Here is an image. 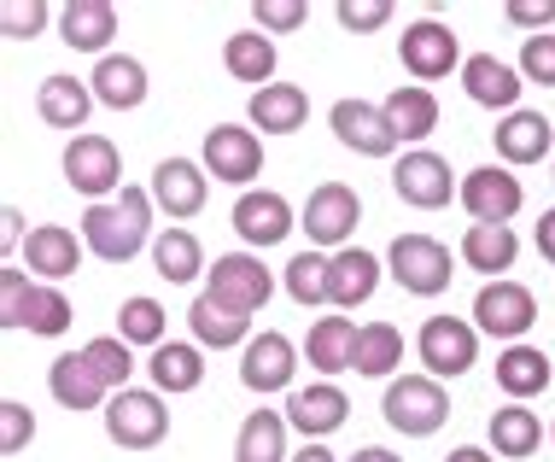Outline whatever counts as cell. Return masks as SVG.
Masks as SVG:
<instances>
[{
  "label": "cell",
  "mask_w": 555,
  "mask_h": 462,
  "mask_svg": "<svg viewBox=\"0 0 555 462\" xmlns=\"http://www.w3.org/2000/svg\"><path fill=\"white\" fill-rule=\"evenodd\" d=\"M491 136H498V158L503 164H538L555 146V124L544 112H508Z\"/></svg>",
  "instance_id": "cell-26"
},
{
  "label": "cell",
  "mask_w": 555,
  "mask_h": 462,
  "mask_svg": "<svg viewBox=\"0 0 555 462\" xmlns=\"http://www.w3.org/2000/svg\"><path fill=\"white\" fill-rule=\"evenodd\" d=\"M188 322H193V339H199V346H211V351H229V346H251V317H240V310L217 305L211 293H199V299H193Z\"/></svg>",
  "instance_id": "cell-30"
},
{
  "label": "cell",
  "mask_w": 555,
  "mask_h": 462,
  "mask_svg": "<svg viewBox=\"0 0 555 462\" xmlns=\"http://www.w3.org/2000/svg\"><path fill=\"white\" fill-rule=\"evenodd\" d=\"M234 462H293L287 457V415L281 410H251L246 422H240Z\"/></svg>",
  "instance_id": "cell-32"
},
{
  "label": "cell",
  "mask_w": 555,
  "mask_h": 462,
  "mask_svg": "<svg viewBox=\"0 0 555 462\" xmlns=\"http://www.w3.org/2000/svg\"><path fill=\"white\" fill-rule=\"evenodd\" d=\"M386 422L398 427V434H410V439H427V434H439L444 427V415H450V398H444V386L433 381V375H403L386 386Z\"/></svg>",
  "instance_id": "cell-4"
},
{
  "label": "cell",
  "mask_w": 555,
  "mask_h": 462,
  "mask_svg": "<svg viewBox=\"0 0 555 462\" xmlns=\"http://www.w3.org/2000/svg\"><path fill=\"white\" fill-rule=\"evenodd\" d=\"M462 88H468L474 106L520 112V88H527V77H520L515 65H503L498 53H474V59H462Z\"/></svg>",
  "instance_id": "cell-19"
},
{
  "label": "cell",
  "mask_w": 555,
  "mask_h": 462,
  "mask_svg": "<svg viewBox=\"0 0 555 462\" xmlns=\"http://www.w3.org/2000/svg\"><path fill=\"white\" fill-rule=\"evenodd\" d=\"M444 462H498L491 451H479V445H462V451H450Z\"/></svg>",
  "instance_id": "cell-52"
},
{
  "label": "cell",
  "mask_w": 555,
  "mask_h": 462,
  "mask_svg": "<svg viewBox=\"0 0 555 462\" xmlns=\"http://www.w3.org/2000/svg\"><path fill=\"white\" fill-rule=\"evenodd\" d=\"M392 188H398L403 205H415V211H439V205H450V193H462V182L450 176V158L427 153V146H415V153L398 158Z\"/></svg>",
  "instance_id": "cell-10"
},
{
  "label": "cell",
  "mask_w": 555,
  "mask_h": 462,
  "mask_svg": "<svg viewBox=\"0 0 555 462\" xmlns=\"http://www.w3.org/2000/svg\"><path fill=\"white\" fill-rule=\"evenodd\" d=\"M491 445H498V457H532L544 445V422L527 405H503L491 415Z\"/></svg>",
  "instance_id": "cell-37"
},
{
  "label": "cell",
  "mask_w": 555,
  "mask_h": 462,
  "mask_svg": "<svg viewBox=\"0 0 555 462\" xmlns=\"http://www.w3.org/2000/svg\"><path fill=\"white\" fill-rule=\"evenodd\" d=\"M293 462H339L334 451H327V445H305V451H298Z\"/></svg>",
  "instance_id": "cell-53"
},
{
  "label": "cell",
  "mask_w": 555,
  "mask_h": 462,
  "mask_svg": "<svg viewBox=\"0 0 555 462\" xmlns=\"http://www.w3.org/2000/svg\"><path fill=\"white\" fill-rule=\"evenodd\" d=\"M205 293H211L217 305L240 310V317H251V310H263V305H269L275 281H269L263 258H251V252H229V258H217V264H211V287H205Z\"/></svg>",
  "instance_id": "cell-11"
},
{
  "label": "cell",
  "mask_w": 555,
  "mask_h": 462,
  "mask_svg": "<svg viewBox=\"0 0 555 462\" xmlns=\"http://www.w3.org/2000/svg\"><path fill=\"white\" fill-rule=\"evenodd\" d=\"M146 375H153V393L164 398H182L205 381V357L199 346H182V339H164V346L146 357Z\"/></svg>",
  "instance_id": "cell-29"
},
{
  "label": "cell",
  "mask_w": 555,
  "mask_h": 462,
  "mask_svg": "<svg viewBox=\"0 0 555 462\" xmlns=\"http://www.w3.org/2000/svg\"><path fill=\"white\" fill-rule=\"evenodd\" d=\"M205 193H211V170L193 158H164L153 170V205L170 222H188L205 211Z\"/></svg>",
  "instance_id": "cell-13"
},
{
  "label": "cell",
  "mask_w": 555,
  "mask_h": 462,
  "mask_svg": "<svg viewBox=\"0 0 555 462\" xmlns=\"http://www.w3.org/2000/svg\"><path fill=\"white\" fill-rule=\"evenodd\" d=\"M106 434L124 451H153L170 434V410H164V393H141V386H124L106 405Z\"/></svg>",
  "instance_id": "cell-2"
},
{
  "label": "cell",
  "mask_w": 555,
  "mask_h": 462,
  "mask_svg": "<svg viewBox=\"0 0 555 462\" xmlns=\"http://www.w3.org/2000/svg\"><path fill=\"white\" fill-rule=\"evenodd\" d=\"M327 124H334L339 146H351V153H363V158H392L398 153V136H392V124H386V112L369 106V100H334Z\"/></svg>",
  "instance_id": "cell-14"
},
{
  "label": "cell",
  "mask_w": 555,
  "mask_h": 462,
  "mask_svg": "<svg viewBox=\"0 0 555 462\" xmlns=\"http://www.w3.org/2000/svg\"><path fill=\"white\" fill-rule=\"evenodd\" d=\"M351 462H403V457H392V451H380V445H369V451H357Z\"/></svg>",
  "instance_id": "cell-54"
},
{
  "label": "cell",
  "mask_w": 555,
  "mask_h": 462,
  "mask_svg": "<svg viewBox=\"0 0 555 462\" xmlns=\"http://www.w3.org/2000/svg\"><path fill=\"white\" fill-rule=\"evenodd\" d=\"M36 112H41V124H53V129H82L88 112H94V88L77 82V77H48L36 88Z\"/></svg>",
  "instance_id": "cell-31"
},
{
  "label": "cell",
  "mask_w": 555,
  "mask_h": 462,
  "mask_svg": "<svg viewBox=\"0 0 555 462\" xmlns=\"http://www.w3.org/2000/svg\"><path fill=\"white\" fill-rule=\"evenodd\" d=\"M53 7H41V0H0V29H7V41H36L41 29H48Z\"/></svg>",
  "instance_id": "cell-43"
},
{
  "label": "cell",
  "mask_w": 555,
  "mask_h": 462,
  "mask_svg": "<svg viewBox=\"0 0 555 462\" xmlns=\"http://www.w3.org/2000/svg\"><path fill=\"white\" fill-rule=\"evenodd\" d=\"M298 375V351L287 334H275V328H263L258 339L246 346V357H240V381H246V393H287Z\"/></svg>",
  "instance_id": "cell-16"
},
{
  "label": "cell",
  "mask_w": 555,
  "mask_h": 462,
  "mask_svg": "<svg viewBox=\"0 0 555 462\" xmlns=\"http://www.w3.org/2000/svg\"><path fill=\"white\" fill-rule=\"evenodd\" d=\"M146 234H153V193L146 188H124L117 200L82 211V246L106 264H129L146 246Z\"/></svg>",
  "instance_id": "cell-1"
},
{
  "label": "cell",
  "mask_w": 555,
  "mask_h": 462,
  "mask_svg": "<svg viewBox=\"0 0 555 462\" xmlns=\"http://www.w3.org/2000/svg\"><path fill=\"white\" fill-rule=\"evenodd\" d=\"M538 322V299H532V287H520V281H486L479 287V299H474V328L479 334H491V339H508V346H520V334Z\"/></svg>",
  "instance_id": "cell-5"
},
{
  "label": "cell",
  "mask_w": 555,
  "mask_h": 462,
  "mask_svg": "<svg viewBox=\"0 0 555 462\" xmlns=\"http://www.w3.org/2000/svg\"><path fill=\"white\" fill-rule=\"evenodd\" d=\"M164 328H170V317H164L158 299H146V293H134V299H124V310H117V339H129V346H164Z\"/></svg>",
  "instance_id": "cell-39"
},
{
  "label": "cell",
  "mask_w": 555,
  "mask_h": 462,
  "mask_svg": "<svg viewBox=\"0 0 555 462\" xmlns=\"http://www.w3.org/2000/svg\"><path fill=\"white\" fill-rule=\"evenodd\" d=\"M29 287H36V281H29L18 264H0V322H7V328H24Z\"/></svg>",
  "instance_id": "cell-44"
},
{
  "label": "cell",
  "mask_w": 555,
  "mask_h": 462,
  "mask_svg": "<svg viewBox=\"0 0 555 462\" xmlns=\"http://www.w3.org/2000/svg\"><path fill=\"white\" fill-rule=\"evenodd\" d=\"M357 222H363V200H357V188L322 182V188H310L305 222H298V229L310 234V246H334V252H345V241L357 234Z\"/></svg>",
  "instance_id": "cell-8"
},
{
  "label": "cell",
  "mask_w": 555,
  "mask_h": 462,
  "mask_svg": "<svg viewBox=\"0 0 555 462\" xmlns=\"http://www.w3.org/2000/svg\"><path fill=\"white\" fill-rule=\"evenodd\" d=\"M327 264L334 258H322V252H298V258L287 264V293L298 305H327Z\"/></svg>",
  "instance_id": "cell-42"
},
{
  "label": "cell",
  "mask_w": 555,
  "mask_h": 462,
  "mask_svg": "<svg viewBox=\"0 0 555 462\" xmlns=\"http://www.w3.org/2000/svg\"><path fill=\"white\" fill-rule=\"evenodd\" d=\"M374 287H380V258L363 246H345L334 252V264H327V305L334 310H357L374 299Z\"/></svg>",
  "instance_id": "cell-21"
},
{
  "label": "cell",
  "mask_w": 555,
  "mask_h": 462,
  "mask_svg": "<svg viewBox=\"0 0 555 462\" xmlns=\"http://www.w3.org/2000/svg\"><path fill=\"white\" fill-rule=\"evenodd\" d=\"M345 415H351V398H345L334 381H317V386H305V393L287 398V427H298L305 445H322L327 434H339Z\"/></svg>",
  "instance_id": "cell-17"
},
{
  "label": "cell",
  "mask_w": 555,
  "mask_h": 462,
  "mask_svg": "<svg viewBox=\"0 0 555 462\" xmlns=\"http://www.w3.org/2000/svg\"><path fill=\"white\" fill-rule=\"evenodd\" d=\"M398 59H403V70H410L415 82H439L450 77V70L462 65V48H456V29L439 24V18H422V24H410L398 36Z\"/></svg>",
  "instance_id": "cell-9"
},
{
  "label": "cell",
  "mask_w": 555,
  "mask_h": 462,
  "mask_svg": "<svg viewBox=\"0 0 555 462\" xmlns=\"http://www.w3.org/2000/svg\"><path fill=\"white\" fill-rule=\"evenodd\" d=\"M222 65H229L234 82L269 88V77H275V41H269L263 29H240V36L222 41Z\"/></svg>",
  "instance_id": "cell-35"
},
{
  "label": "cell",
  "mask_w": 555,
  "mask_h": 462,
  "mask_svg": "<svg viewBox=\"0 0 555 462\" xmlns=\"http://www.w3.org/2000/svg\"><path fill=\"white\" fill-rule=\"evenodd\" d=\"M65 182L77 193H88L94 205H106V200H117V188H124V158H117V146L106 136H70Z\"/></svg>",
  "instance_id": "cell-6"
},
{
  "label": "cell",
  "mask_w": 555,
  "mask_h": 462,
  "mask_svg": "<svg viewBox=\"0 0 555 462\" xmlns=\"http://www.w3.org/2000/svg\"><path fill=\"white\" fill-rule=\"evenodd\" d=\"M520 77L538 88H555V36H527L520 41Z\"/></svg>",
  "instance_id": "cell-45"
},
{
  "label": "cell",
  "mask_w": 555,
  "mask_h": 462,
  "mask_svg": "<svg viewBox=\"0 0 555 462\" xmlns=\"http://www.w3.org/2000/svg\"><path fill=\"white\" fill-rule=\"evenodd\" d=\"M88 357V369H94L100 381H106V393H124L129 375H134V357H129V339H117V334H100V339H88L82 346Z\"/></svg>",
  "instance_id": "cell-41"
},
{
  "label": "cell",
  "mask_w": 555,
  "mask_h": 462,
  "mask_svg": "<svg viewBox=\"0 0 555 462\" xmlns=\"http://www.w3.org/2000/svg\"><path fill=\"white\" fill-rule=\"evenodd\" d=\"M550 439H555V427H550Z\"/></svg>",
  "instance_id": "cell-55"
},
{
  "label": "cell",
  "mask_w": 555,
  "mask_h": 462,
  "mask_svg": "<svg viewBox=\"0 0 555 462\" xmlns=\"http://www.w3.org/2000/svg\"><path fill=\"white\" fill-rule=\"evenodd\" d=\"M380 112H386V124H392L398 141H427L433 129H439V94L422 88V82L392 88V94L380 100Z\"/></svg>",
  "instance_id": "cell-25"
},
{
  "label": "cell",
  "mask_w": 555,
  "mask_h": 462,
  "mask_svg": "<svg viewBox=\"0 0 555 462\" xmlns=\"http://www.w3.org/2000/svg\"><path fill=\"white\" fill-rule=\"evenodd\" d=\"M515 258H520V241L508 222H468V234H462V264L468 270L503 281V270H515Z\"/></svg>",
  "instance_id": "cell-27"
},
{
  "label": "cell",
  "mask_w": 555,
  "mask_h": 462,
  "mask_svg": "<svg viewBox=\"0 0 555 462\" xmlns=\"http://www.w3.org/2000/svg\"><path fill=\"white\" fill-rule=\"evenodd\" d=\"M251 18H258L263 36H287V29L305 24V7L298 0H263V7H251Z\"/></svg>",
  "instance_id": "cell-47"
},
{
  "label": "cell",
  "mask_w": 555,
  "mask_h": 462,
  "mask_svg": "<svg viewBox=\"0 0 555 462\" xmlns=\"http://www.w3.org/2000/svg\"><path fill=\"white\" fill-rule=\"evenodd\" d=\"M538 252H544V258L555 264V211L538 217Z\"/></svg>",
  "instance_id": "cell-51"
},
{
  "label": "cell",
  "mask_w": 555,
  "mask_h": 462,
  "mask_svg": "<svg viewBox=\"0 0 555 462\" xmlns=\"http://www.w3.org/2000/svg\"><path fill=\"white\" fill-rule=\"evenodd\" d=\"M334 18H339L345 29H380L386 18H392V0H363V7H357V0H339Z\"/></svg>",
  "instance_id": "cell-48"
},
{
  "label": "cell",
  "mask_w": 555,
  "mask_h": 462,
  "mask_svg": "<svg viewBox=\"0 0 555 462\" xmlns=\"http://www.w3.org/2000/svg\"><path fill=\"white\" fill-rule=\"evenodd\" d=\"M386 264H392V281L403 293H415V299H439L450 287V252L444 241H433V234H398L392 252H386Z\"/></svg>",
  "instance_id": "cell-3"
},
{
  "label": "cell",
  "mask_w": 555,
  "mask_h": 462,
  "mask_svg": "<svg viewBox=\"0 0 555 462\" xmlns=\"http://www.w3.org/2000/svg\"><path fill=\"white\" fill-rule=\"evenodd\" d=\"M403 363V334L392 322H363L357 328V351H351V369L357 375H392V369Z\"/></svg>",
  "instance_id": "cell-36"
},
{
  "label": "cell",
  "mask_w": 555,
  "mask_h": 462,
  "mask_svg": "<svg viewBox=\"0 0 555 462\" xmlns=\"http://www.w3.org/2000/svg\"><path fill=\"white\" fill-rule=\"evenodd\" d=\"M462 211L474 222H508L527 205V188H520V176H508L503 164H486V170H468L462 176Z\"/></svg>",
  "instance_id": "cell-12"
},
{
  "label": "cell",
  "mask_w": 555,
  "mask_h": 462,
  "mask_svg": "<svg viewBox=\"0 0 555 462\" xmlns=\"http://www.w3.org/2000/svg\"><path fill=\"white\" fill-rule=\"evenodd\" d=\"M205 170H211L217 182L246 188L251 176H263V141L240 124H217L211 136H205Z\"/></svg>",
  "instance_id": "cell-15"
},
{
  "label": "cell",
  "mask_w": 555,
  "mask_h": 462,
  "mask_svg": "<svg viewBox=\"0 0 555 462\" xmlns=\"http://www.w3.org/2000/svg\"><path fill=\"white\" fill-rule=\"evenodd\" d=\"M498 386L508 393V405H527V398H538L550 386V357L538 346H508L498 357Z\"/></svg>",
  "instance_id": "cell-34"
},
{
  "label": "cell",
  "mask_w": 555,
  "mask_h": 462,
  "mask_svg": "<svg viewBox=\"0 0 555 462\" xmlns=\"http://www.w3.org/2000/svg\"><path fill=\"white\" fill-rule=\"evenodd\" d=\"M251 124L263 129V136H293V129H305V117H310V94L298 82H269L251 94Z\"/></svg>",
  "instance_id": "cell-28"
},
{
  "label": "cell",
  "mask_w": 555,
  "mask_h": 462,
  "mask_svg": "<svg viewBox=\"0 0 555 462\" xmlns=\"http://www.w3.org/2000/svg\"><path fill=\"white\" fill-rule=\"evenodd\" d=\"M415 351H422L433 381L468 375V369L479 363V328H468L462 317H427L422 334H415Z\"/></svg>",
  "instance_id": "cell-7"
},
{
  "label": "cell",
  "mask_w": 555,
  "mask_h": 462,
  "mask_svg": "<svg viewBox=\"0 0 555 462\" xmlns=\"http://www.w3.org/2000/svg\"><path fill=\"white\" fill-rule=\"evenodd\" d=\"M48 393H53L65 410H100V405H112L106 381H100L94 369H88V357H82V351L53 357V363H48Z\"/></svg>",
  "instance_id": "cell-23"
},
{
  "label": "cell",
  "mask_w": 555,
  "mask_h": 462,
  "mask_svg": "<svg viewBox=\"0 0 555 462\" xmlns=\"http://www.w3.org/2000/svg\"><path fill=\"white\" fill-rule=\"evenodd\" d=\"M88 88H94L100 106L134 112L146 100V65H141V59H129V53H106L94 65V77H88Z\"/></svg>",
  "instance_id": "cell-24"
},
{
  "label": "cell",
  "mask_w": 555,
  "mask_h": 462,
  "mask_svg": "<svg viewBox=\"0 0 555 462\" xmlns=\"http://www.w3.org/2000/svg\"><path fill=\"white\" fill-rule=\"evenodd\" d=\"M0 222H7V229H0V246H7V264H12V252H18V241H24V217L7 205V211H0Z\"/></svg>",
  "instance_id": "cell-50"
},
{
  "label": "cell",
  "mask_w": 555,
  "mask_h": 462,
  "mask_svg": "<svg viewBox=\"0 0 555 462\" xmlns=\"http://www.w3.org/2000/svg\"><path fill=\"white\" fill-rule=\"evenodd\" d=\"M508 24L550 36V24H555V0H508Z\"/></svg>",
  "instance_id": "cell-49"
},
{
  "label": "cell",
  "mask_w": 555,
  "mask_h": 462,
  "mask_svg": "<svg viewBox=\"0 0 555 462\" xmlns=\"http://www.w3.org/2000/svg\"><path fill=\"white\" fill-rule=\"evenodd\" d=\"M29 439H36V415H29L18 398H7V405H0V451L18 457Z\"/></svg>",
  "instance_id": "cell-46"
},
{
  "label": "cell",
  "mask_w": 555,
  "mask_h": 462,
  "mask_svg": "<svg viewBox=\"0 0 555 462\" xmlns=\"http://www.w3.org/2000/svg\"><path fill=\"white\" fill-rule=\"evenodd\" d=\"M351 351H357V322L351 317H317L310 322V339H305L310 369L339 375V369H351Z\"/></svg>",
  "instance_id": "cell-33"
},
{
  "label": "cell",
  "mask_w": 555,
  "mask_h": 462,
  "mask_svg": "<svg viewBox=\"0 0 555 462\" xmlns=\"http://www.w3.org/2000/svg\"><path fill=\"white\" fill-rule=\"evenodd\" d=\"M82 241L65 229V222H41V229H29L24 241V270H36L41 281H65L82 270Z\"/></svg>",
  "instance_id": "cell-20"
},
{
  "label": "cell",
  "mask_w": 555,
  "mask_h": 462,
  "mask_svg": "<svg viewBox=\"0 0 555 462\" xmlns=\"http://www.w3.org/2000/svg\"><path fill=\"white\" fill-rule=\"evenodd\" d=\"M112 36H117V7L112 0H70V7H59V41H65V48L106 59Z\"/></svg>",
  "instance_id": "cell-22"
},
{
  "label": "cell",
  "mask_w": 555,
  "mask_h": 462,
  "mask_svg": "<svg viewBox=\"0 0 555 462\" xmlns=\"http://www.w3.org/2000/svg\"><path fill=\"white\" fill-rule=\"evenodd\" d=\"M153 264H158L164 281H176V287H182V281H193V275L205 270V252H199V241H193L188 229H164L158 241H153Z\"/></svg>",
  "instance_id": "cell-38"
},
{
  "label": "cell",
  "mask_w": 555,
  "mask_h": 462,
  "mask_svg": "<svg viewBox=\"0 0 555 462\" xmlns=\"http://www.w3.org/2000/svg\"><path fill=\"white\" fill-rule=\"evenodd\" d=\"M70 317H77V310H70V299L53 287V281H36V287H29V305H24V328H29V334L59 339L70 328Z\"/></svg>",
  "instance_id": "cell-40"
},
{
  "label": "cell",
  "mask_w": 555,
  "mask_h": 462,
  "mask_svg": "<svg viewBox=\"0 0 555 462\" xmlns=\"http://www.w3.org/2000/svg\"><path fill=\"white\" fill-rule=\"evenodd\" d=\"M234 229H240V241H246V246H275V241H287L298 222H293V205L281 200V193L246 188L234 200Z\"/></svg>",
  "instance_id": "cell-18"
}]
</instances>
